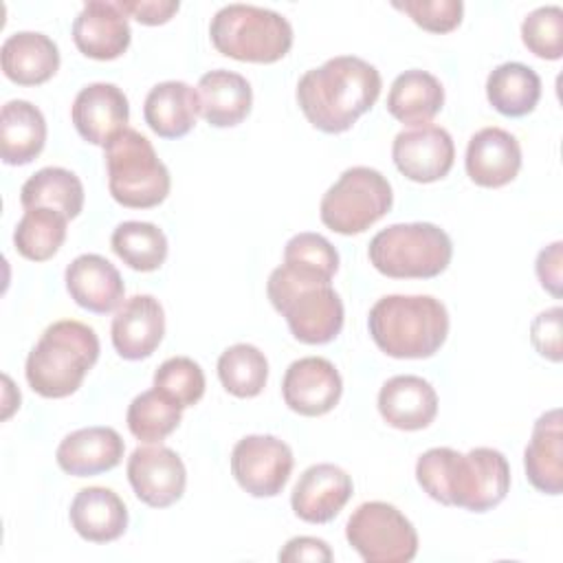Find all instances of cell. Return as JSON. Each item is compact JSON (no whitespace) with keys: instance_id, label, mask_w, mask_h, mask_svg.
<instances>
[{"instance_id":"obj_33","label":"cell","mask_w":563,"mask_h":563,"mask_svg":"<svg viewBox=\"0 0 563 563\" xmlns=\"http://www.w3.org/2000/svg\"><path fill=\"white\" fill-rule=\"evenodd\" d=\"M110 244L123 264L141 273L156 271L167 260V238L152 222L128 220L117 224Z\"/></svg>"},{"instance_id":"obj_23","label":"cell","mask_w":563,"mask_h":563,"mask_svg":"<svg viewBox=\"0 0 563 563\" xmlns=\"http://www.w3.org/2000/svg\"><path fill=\"white\" fill-rule=\"evenodd\" d=\"M523 468H526L528 482L537 490L545 495H561L563 490L561 409H550L537 418L530 442L523 451Z\"/></svg>"},{"instance_id":"obj_4","label":"cell","mask_w":563,"mask_h":563,"mask_svg":"<svg viewBox=\"0 0 563 563\" xmlns=\"http://www.w3.org/2000/svg\"><path fill=\"white\" fill-rule=\"evenodd\" d=\"M99 358V339L81 321L62 319L51 323L26 356V380L42 398L75 394Z\"/></svg>"},{"instance_id":"obj_10","label":"cell","mask_w":563,"mask_h":563,"mask_svg":"<svg viewBox=\"0 0 563 563\" xmlns=\"http://www.w3.org/2000/svg\"><path fill=\"white\" fill-rule=\"evenodd\" d=\"M347 543L367 563H409L418 554L413 523L387 501H365L347 519Z\"/></svg>"},{"instance_id":"obj_12","label":"cell","mask_w":563,"mask_h":563,"mask_svg":"<svg viewBox=\"0 0 563 563\" xmlns=\"http://www.w3.org/2000/svg\"><path fill=\"white\" fill-rule=\"evenodd\" d=\"M128 482L143 504L167 508L183 497L187 471L180 455L158 442L156 446L132 451L128 457Z\"/></svg>"},{"instance_id":"obj_32","label":"cell","mask_w":563,"mask_h":563,"mask_svg":"<svg viewBox=\"0 0 563 563\" xmlns=\"http://www.w3.org/2000/svg\"><path fill=\"white\" fill-rule=\"evenodd\" d=\"M68 218L55 209H26L13 231L15 251L31 262L51 260L66 240Z\"/></svg>"},{"instance_id":"obj_28","label":"cell","mask_w":563,"mask_h":563,"mask_svg":"<svg viewBox=\"0 0 563 563\" xmlns=\"http://www.w3.org/2000/svg\"><path fill=\"white\" fill-rule=\"evenodd\" d=\"M46 143V121L31 101L13 99L0 112V154L7 165H29Z\"/></svg>"},{"instance_id":"obj_8","label":"cell","mask_w":563,"mask_h":563,"mask_svg":"<svg viewBox=\"0 0 563 563\" xmlns=\"http://www.w3.org/2000/svg\"><path fill=\"white\" fill-rule=\"evenodd\" d=\"M106 172L110 196L128 209L158 207L172 187V178L152 143L128 128L106 145Z\"/></svg>"},{"instance_id":"obj_5","label":"cell","mask_w":563,"mask_h":563,"mask_svg":"<svg viewBox=\"0 0 563 563\" xmlns=\"http://www.w3.org/2000/svg\"><path fill=\"white\" fill-rule=\"evenodd\" d=\"M266 292L297 341L323 345L339 336L345 314L343 301L330 282L282 264L271 273Z\"/></svg>"},{"instance_id":"obj_17","label":"cell","mask_w":563,"mask_h":563,"mask_svg":"<svg viewBox=\"0 0 563 563\" xmlns=\"http://www.w3.org/2000/svg\"><path fill=\"white\" fill-rule=\"evenodd\" d=\"M165 334V312L156 297L134 295L125 299L110 328L112 345L125 361H141L154 354Z\"/></svg>"},{"instance_id":"obj_37","label":"cell","mask_w":563,"mask_h":563,"mask_svg":"<svg viewBox=\"0 0 563 563\" xmlns=\"http://www.w3.org/2000/svg\"><path fill=\"white\" fill-rule=\"evenodd\" d=\"M154 387L183 409L194 407L205 394V374L189 356H172L154 372Z\"/></svg>"},{"instance_id":"obj_21","label":"cell","mask_w":563,"mask_h":563,"mask_svg":"<svg viewBox=\"0 0 563 563\" xmlns=\"http://www.w3.org/2000/svg\"><path fill=\"white\" fill-rule=\"evenodd\" d=\"M66 290L84 310L106 314L121 306L125 286L114 264L97 253H84L66 268Z\"/></svg>"},{"instance_id":"obj_3","label":"cell","mask_w":563,"mask_h":563,"mask_svg":"<svg viewBox=\"0 0 563 563\" xmlns=\"http://www.w3.org/2000/svg\"><path fill=\"white\" fill-rule=\"evenodd\" d=\"M367 330L391 358H429L446 341L449 312L431 295H387L372 306Z\"/></svg>"},{"instance_id":"obj_38","label":"cell","mask_w":563,"mask_h":563,"mask_svg":"<svg viewBox=\"0 0 563 563\" xmlns=\"http://www.w3.org/2000/svg\"><path fill=\"white\" fill-rule=\"evenodd\" d=\"M526 48L541 59H561L563 55V9L556 4L530 11L521 24Z\"/></svg>"},{"instance_id":"obj_6","label":"cell","mask_w":563,"mask_h":563,"mask_svg":"<svg viewBox=\"0 0 563 563\" xmlns=\"http://www.w3.org/2000/svg\"><path fill=\"white\" fill-rule=\"evenodd\" d=\"M372 266L394 279H431L446 271L453 244L431 222H400L378 231L367 249Z\"/></svg>"},{"instance_id":"obj_18","label":"cell","mask_w":563,"mask_h":563,"mask_svg":"<svg viewBox=\"0 0 563 563\" xmlns=\"http://www.w3.org/2000/svg\"><path fill=\"white\" fill-rule=\"evenodd\" d=\"M132 40L128 15L117 2L90 0L73 22V42L90 59L108 62L121 57Z\"/></svg>"},{"instance_id":"obj_31","label":"cell","mask_w":563,"mask_h":563,"mask_svg":"<svg viewBox=\"0 0 563 563\" xmlns=\"http://www.w3.org/2000/svg\"><path fill=\"white\" fill-rule=\"evenodd\" d=\"M20 202L24 209H55L73 220L84 209V185L70 169L42 167L22 185Z\"/></svg>"},{"instance_id":"obj_11","label":"cell","mask_w":563,"mask_h":563,"mask_svg":"<svg viewBox=\"0 0 563 563\" xmlns=\"http://www.w3.org/2000/svg\"><path fill=\"white\" fill-rule=\"evenodd\" d=\"M292 464L290 446L275 435H246L231 451V473L240 488L253 497L279 495Z\"/></svg>"},{"instance_id":"obj_13","label":"cell","mask_w":563,"mask_h":563,"mask_svg":"<svg viewBox=\"0 0 563 563\" xmlns=\"http://www.w3.org/2000/svg\"><path fill=\"white\" fill-rule=\"evenodd\" d=\"M391 158L398 172L413 183H435L444 178L455 161L451 134L440 125H416L396 134Z\"/></svg>"},{"instance_id":"obj_36","label":"cell","mask_w":563,"mask_h":563,"mask_svg":"<svg viewBox=\"0 0 563 563\" xmlns=\"http://www.w3.org/2000/svg\"><path fill=\"white\" fill-rule=\"evenodd\" d=\"M284 266L332 282L339 271V253L323 235L303 231L286 242Z\"/></svg>"},{"instance_id":"obj_42","label":"cell","mask_w":563,"mask_h":563,"mask_svg":"<svg viewBox=\"0 0 563 563\" xmlns=\"http://www.w3.org/2000/svg\"><path fill=\"white\" fill-rule=\"evenodd\" d=\"M537 277L541 286L554 295L561 297V284H563V242H552L537 255L534 264Z\"/></svg>"},{"instance_id":"obj_39","label":"cell","mask_w":563,"mask_h":563,"mask_svg":"<svg viewBox=\"0 0 563 563\" xmlns=\"http://www.w3.org/2000/svg\"><path fill=\"white\" fill-rule=\"evenodd\" d=\"M396 9L405 11L418 26L431 33H449L462 22L464 4L460 0H405L394 2Z\"/></svg>"},{"instance_id":"obj_30","label":"cell","mask_w":563,"mask_h":563,"mask_svg":"<svg viewBox=\"0 0 563 563\" xmlns=\"http://www.w3.org/2000/svg\"><path fill=\"white\" fill-rule=\"evenodd\" d=\"M486 97L499 114L512 119L526 117L541 99V79L526 64L506 62L490 70L486 79Z\"/></svg>"},{"instance_id":"obj_19","label":"cell","mask_w":563,"mask_h":563,"mask_svg":"<svg viewBox=\"0 0 563 563\" xmlns=\"http://www.w3.org/2000/svg\"><path fill=\"white\" fill-rule=\"evenodd\" d=\"M466 174L468 178L488 189H497L517 178L521 169L519 141L501 128H482L466 145Z\"/></svg>"},{"instance_id":"obj_22","label":"cell","mask_w":563,"mask_h":563,"mask_svg":"<svg viewBox=\"0 0 563 563\" xmlns=\"http://www.w3.org/2000/svg\"><path fill=\"white\" fill-rule=\"evenodd\" d=\"M123 438L112 427H86L68 433L55 453L59 468L75 477L112 471L123 457Z\"/></svg>"},{"instance_id":"obj_35","label":"cell","mask_w":563,"mask_h":563,"mask_svg":"<svg viewBox=\"0 0 563 563\" xmlns=\"http://www.w3.org/2000/svg\"><path fill=\"white\" fill-rule=\"evenodd\" d=\"M218 378L235 398H255L268 380V361L251 343H235L218 358Z\"/></svg>"},{"instance_id":"obj_16","label":"cell","mask_w":563,"mask_h":563,"mask_svg":"<svg viewBox=\"0 0 563 563\" xmlns=\"http://www.w3.org/2000/svg\"><path fill=\"white\" fill-rule=\"evenodd\" d=\"M352 477L336 464H312L306 468L290 495L292 512L306 523H328L350 501Z\"/></svg>"},{"instance_id":"obj_29","label":"cell","mask_w":563,"mask_h":563,"mask_svg":"<svg viewBox=\"0 0 563 563\" xmlns=\"http://www.w3.org/2000/svg\"><path fill=\"white\" fill-rule=\"evenodd\" d=\"M444 106L440 79L427 70L411 68L400 73L387 95V112L405 125H427Z\"/></svg>"},{"instance_id":"obj_24","label":"cell","mask_w":563,"mask_h":563,"mask_svg":"<svg viewBox=\"0 0 563 563\" xmlns=\"http://www.w3.org/2000/svg\"><path fill=\"white\" fill-rule=\"evenodd\" d=\"M198 112L213 128H233L246 119L253 103V90L246 77L233 70H209L196 86Z\"/></svg>"},{"instance_id":"obj_15","label":"cell","mask_w":563,"mask_h":563,"mask_svg":"<svg viewBox=\"0 0 563 563\" xmlns=\"http://www.w3.org/2000/svg\"><path fill=\"white\" fill-rule=\"evenodd\" d=\"M70 119L84 141L106 147L112 139L128 130V97L114 84H88L77 92L70 108Z\"/></svg>"},{"instance_id":"obj_27","label":"cell","mask_w":563,"mask_h":563,"mask_svg":"<svg viewBox=\"0 0 563 563\" xmlns=\"http://www.w3.org/2000/svg\"><path fill=\"white\" fill-rule=\"evenodd\" d=\"M143 117L161 139H180L196 125L198 95L185 81H161L147 92Z\"/></svg>"},{"instance_id":"obj_7","label":"cell","mask_w":563,"mask_h":563,"mask_svg":"<svg viewBox=\"0 0 563 563\" xmlns=\"http://www.w3.org/2000/svg\"><path fill=\"white\" fill-rule=\"evenodd\" d=\"M218 53L255 64L279 62L292 46L290 22L271 9L253 4H227L209 24Z\"/></svg>"},{"instance_id":"obj_26","label":"cell","mask_w":563,"mask_h":563,"mask_svg":"<svg viewBox=\"0 0 563 563\" xmlns=\"http://www.w3.org/2000/svg\"><path fill=\"white\" fill-rule=\"evenodd\" d=\"M2 70L18 86L46 84L59 68L57 44L37 31H18L0 48Z\"/></svg>"},{"instance_id":"obj_41","label":"cell","mask_w":563,"mask_h":563,"mask_svg":"<svg viewBox=\"0 0 563 563\" xmlns=\"http://www.w3.org/2000/svg\"><path fill=\"white\" fill-rule=\"evenodd\" d=\"M117 7L145 26H158L169 22L180 4L176 0H119Z\"/></svg>"},{"instance_id":"obj_1","label":"cell","mask_w":563,"mask_h":563,"mask_svg":"<svg viewBox=\"0 0 563 563\" xmlns=\"http://www.w3.org/2000/svg\"><path fill=\"white\" fill-rule=\"evenodd\" d=\"M416 479L442 506L486 512L506 499L510 466L504 453L490 446H477L468 453L433 446L418 457Z\"/></svg>"},{"instance_id":"obj_43","label":"cell","mask_w":563,"mask_h":563,"mask_svg":"<svg viewBox=\"0 0 563 563\" xmlns=\"http://www.w3.org/2000/svg\"><path fill=\"white\" fill-rule=\"evenodd\" d=\"M279 561L284 563H301V561H332V550L323 539L317 537H295L286 541V545L279 552Z\"/></svg>"},{"instance_id":"obj_34","label":"cell","mask_w":563,"mask_h":563,"mask_svg":"<svg viewBox=\"0 0 563 563\" xmlns=\"http://www.w3.org/2000/svg\"><path fill=\"white\" fill-rule=\"evenodd\" d=\"M183 407L167 394L154 389L141 391L128 407L125 422L130 433L147 444L163 442L180 424Z\"/></svg>"},{"instance_id":"obj_14","label":"cell","mask_w":563,"mask_h":563,"mask_svg":"<svg viewBox=\"0 0 563 563\" xmlns=\"http://www.w3.org/2000/svg\"><path fill=\"white\" fill-rule=\"evenodd\" d=\"M341 394L343 380L339 369L321 356L292 361L282 380V396L288 409L308 418L332 411Z\"/></svg>"},{"instance_id":"obj_25","label":"cell","mask_w":563,"mask_h":563,"mask_svg":"<svg viewBox=\"0 0 563 563\" xmlns=\"http://www.w3.org/2000/svg\"><path fill=\"white\" fill-rule=\"evenodd\" d=\"M75 532L90 543L117 541L128 528V508L123 499L103 486L81 488L68 510Z\"/></svg>"},{"instance_id":"obj_9","label":"cell","mask_w":563,"mask_h":563,"mask_svg":"<svg viewBox=\"0 0 563 563\" xmlns=\"http://www.w3.org/2000/svg\"><path fill=\"white\" fill-rule=\"evenodd\" d=\"M394 202L389 180L374 167L356 165L345 169L323 194L321 222L341 235H356L378 222Z\"/></svg>"},{"instance_id":"obj_40","label":"cell","mask_w":563,"mask_h":563,"mask_svg":"<svg viewBox=\"0 0 563 563\" xmlns=\"http://www.w3.org/2000/svg\"><path fill=\"white\" fill-rule=\"evenodd\" d=\"M561 306L548 308L543 312H539L534 317V321L530 323V341L534 345V350L552 361L559 363L563 358V350H561Z\"/></svg>"},{"instance_id":"obj_20","label":"cell","mask_w":563,"mask_h":563,"mask_svg":"<svg viewBox=\"0 0 563 563\" xmlns=\"http://www.w3.org/2000/svg\"><path fill=\"white\" fill-rule=\"evenodd\" d=\"M378 411L389 427L418 431L435 420L438 394L422 376L398 374L383 383L378 391Z\"/></svg>"},{"instance_id":"obj_2","label":"cell","mask_w":563,"mask_h":563,"mask_svg":"<svg viewBox=\"0 0 563 563\" xmlns=\"http://www.w3.org/2000/svg\"><path fill=\"white\" fill-rule=\"evenodd\" d=\"M380 88L376 66L356 55H339L301 75L297 103L317 130L341 134L376 103Z\"/></svg>"}]
</instances>
